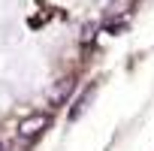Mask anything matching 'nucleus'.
Returning a JSON list of instances; mask_svg holds the SVG:
<instances>
[{"label": "nucleus", "instance_id": "nucleus-2", "mask_svg": "<svg viewBox=\"0 0 154 151\" xmlns=\"http://www.w3.org/2000/svg\"><path fill=\"white\" fill-rule=\"evenodd\" d=\"M0 151H6V145H3V142H0Z\"/></svg>", "mask_w": 154, "mask_h": 151}, {"label": "nucleus", "instance_id": "nucleus-1", "mask_svg": "<svg viewBox=\"0 0 154 151\" xmlns=\"http://www.w3.org/2000/svg\"><path fill=\"white\" fill-rule=\"evenodd\" d=\"M45 127H48V115L36 112V115H30V118H24V121L18 124V136H21V139H33V136H39Z\"/></svg>", "mask_w": 154, "mask_h": 151}]
</instances>
